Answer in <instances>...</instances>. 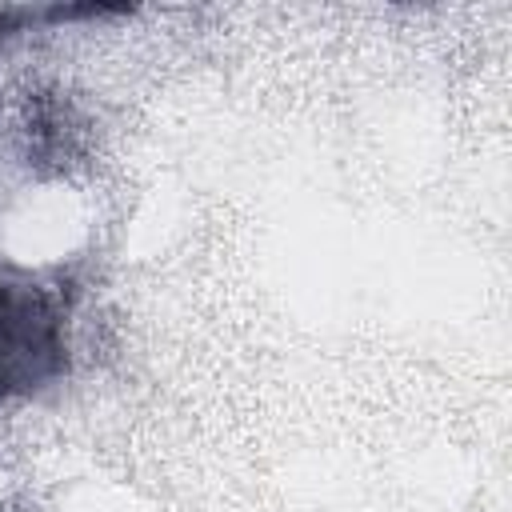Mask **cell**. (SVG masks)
<instances>
[{
  "mask_svg": "<svg viewBox=\"0 0 512 512\" xmlns=\"http://www.w3.org/2000/svg\"><path fill=\"white\" fill-rule=\"evenodd\" d=\"M68 372V320L60 296L0 276V404L44 392Z\"/></svg>",
  "mask_w": 512,
  "mask_h": 512,
  "instance_id": "obj_1",
  "label": "cell"
},
{
  "mask_svg": "<svg viewBox=\"0 0 512 512\" xmlns=\"http://www.w3.org/2000/svg\"><path fill=\"white\" fill-rule=\"evenodd\" d=\"M32 20H44V8H16V4H0V40L20 32L24 24Z\"/></svg>",
  "mask_w": 512,
  "mask_h": 512,
  "instance_id": "obj_2",
  "label": "cell"
}]
</instances>
